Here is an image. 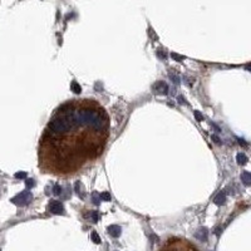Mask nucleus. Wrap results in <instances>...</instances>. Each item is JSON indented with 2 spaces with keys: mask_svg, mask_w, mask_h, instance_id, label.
<instances>
[{
  "mask_svg": "<svg viewBox=\"0 0 251 251\" xmlns=\"http://www.w3.org/2000/svg\"><path fill=\"white\" fill-rule=\"evenodd\" d=\"M109 131V116L99 102L82 98L62 103L40 138L42 171L63 178L84 172L103 154Z\"/></svg>",
  "mask_w": 251,
  "mask_h": 251,
  "instance_id": "1",
  "label": "nucleus"
},
{
  "mask_svg": "<svg viewBox=\"0 0 251 251\" xmlns=\"http://www.w3.org/2000/svg\"><path fill=\"white\" fill-rule=\"evenodd\" d=\"M160 251H198V249L186 239L170 237L163 242Z\"/></svg>",
  "mask_w": 251,
  "mask_h": 251,
  "instance_id": "2",
  "label": "nucleus"
},
{
  "mask_svg": "<svg viewBox=\"0 0 251 251\" xmlns=\"http://www.w3.org/2000/svg\"><path fill=\"white\" fill-rule=\"evenodd\" d=\"M30 201H31V193L29 191H24V192L19 193L18 196H15L14 198H11V202L18 206H25Z\"/></svg>",
  "mask_w": 251,
  "mask_h": 251,
  "instance_id": "3",
  "label": "nucleus"
},
{
  "mask_svg": "<svg viewBox=\"0 0 251 251\" xmlns=\"http://www.w3.org/2000/svg\"><path fill=\"white\" fill-rule=\"evenodd\" d=\"M49 211L54 215H64V207L59 201H50L49 202Z\"/></svg>",
  "mask_w": 251,
  "mask_h": 251,
  "instance_id": "4",
  "label": "nucleus"
},
{
  "mask_svg": "<svg viewBox=\"0 0 251 251\" xmlns=\"http://www.w3.org/2000/svg\"><path fill=\"white\" fill-rule=\"evenodd\" d=\"M152 89L156 94H167L168 93V85L164 82H156L152 87Z\"/></svg>",
  "mask_w": 251,
  "mask_h": 251,
  "instance_id": "5",
  "label": "nucleus"
},
{
  "mask_svg": "<svg viewBox=\"0 0 251 251\" xmlns=\"http://www.w3.org/2000/svg\"><path fill=\"white\" fill-rule=\"evenodd\" d=\"M108 232H109L111 236L118 237L119 235H121V232H122V230H121V227L117 226V225H112V226L108 227Z\"/></svg>",
  "mask_w": 251,
  "mask_h": 251,
  "instance_id": "6",
  "label": "nucleus"
},
{
  "mask_svg": "<svg viewBox=\"0 0 251 251\" xmlns=\"http://www.w3.org/2000/svg\"><path fill=\"white\" fill-rule=\"evenodd\" d=\"M225 200H226V195H225L224 191H221V192H218L217 196L214 198V202L216 203V205L221 206V205H224V203H225Z\"/></svg>",
  "mask_w": 251,
  "mask_h": 251,
  "instance_id": "7",
  "label": "nucleus"
},
{
  "mask_svg": "<svg viewBox=\"0 0 251 251\" xmlns=\"http://www.w3.org/2000/svg\"><path fill=\"white\" fill-rule=\"evenodd\" d=\"M241 181L244 182V185L251 186V172H242L241 173Z\"/></svg>",
  "mask_w": 251,
  "mask_h": 251,
  "instance_id": "8",
  "label": "nucleus"
},
{
  "mask_svg": "<svg viewBox=\"0 0 251 251\" xmlns=\"http://www.w3.org/2000/svg\"><path fill=\"white\" fill-rule=\"evenodd\" d=\"M236 162L239 164H245L246 162H247V157H246V154L245 153H242V152H240V153H237L236 154Z\"/></svg>",
  "mask_w": 251,
  "mask_h": 251,
  "instance_id": "9",
  "label": "nucleus"
},
{
  "mask_svg": "<svg viewBox=\"0 0 251 251\" xmlns=\"http://www.w3.org/2000/svg\"><path fill=\"white\" fill-rule=\"evenodd\" d=\"M72 91L74 92V93H77V94H79L81 93V87H79V84L77 83V82H73L72 83Z\"/></svg>",
  "mask_w": 251,
  "mask_h": 251,
  "instance_id": "10",
  "label": "nucleus"
},
{
  "mask_svg": "<svg viewBox=\"0 0 251 251\" xmlns=\"http://www.w3.org/2000/svg\"><path fill=\"white\" fill-rule=\"evenodd\" d=\"M91 237H92V240H93V242H96V244H101V239H99V236H98V234L97 232H92V235H91Z\"/></svg>",
  "mask_w": 251,
  "mask_h": 251,
  "instance_id": "11",
  "label": "nucleus"
},
{
  "mask_svg": "<svg viewBox=\"0 0 251 251\" xmlns=\"http://www.w3.org/2000/svg\"><path fill=\"white\" fill-rule=\"evenodd\" d=\"M101 198L102 200H106V201H109V200H111V195L108 192H103L101 195Z\"/></svg>",
  "mask_w": 251,
  "mask_h": 251,
  "instance_id": "12",
  "label": "nucleus"
},
{
  "mask_svg": "<svg viewBox=\"0 0 251 251\" xmlns=\"http://www.w3.org/2000/svg\"><path fill=\"white\" fill-rule=\"evenodd\" d=\"M53 192L55 193V195H60V192H62V188H60L59 185H55L53 187Z\"/></svg>",
  "mask_w": 251,
  "mask_h": 251,
  "instance_id": "13",
  "label": "nucleus"
},
{
  "mask_svg": "<svg viewBox=\"0 0 251 251\" xmlns=\"http://www.w3.org/2000/svg\"><path fill=\"white\" fill-rule=\"evenodd\" d=\"M15 177H17V178H25V177H27V173L25 172H18L17 174H15Z\"/></svg>",
  "mask_w": 251,
  "mask_h": 251,
  "instance_id": "14",
  "label": "nucleus"
},
{
  "mask_svg": "<svg viewBox=\"0 0 251 251\" xmlns=\"http://www.w3.org/2000/svg\"><path fill=\"white\" fill-rule=\"evenodd\" d=\"M34 186V180H27V187Z\"/></svg>",
  "mask_w": 251,
  "mask_h": 251,
  "instance_id": "15",
  "label": "nucleus"
},
{
  "mask_svg": "<svg viewBox=\"0 0 251 251\" xmlns=\"http://www.w3.org/2000/svg\"><path fill=\"white\" fill-rule=\"evenodd\" d=\"M195 117H196V118H197L198 121H202V119H203L202 117H201V114H200L198 111H196V112H195Z\"/></svg>",
  "mask_w": 251,
  "mask_h": 251,
  "instance_id": "16",
  "label": "nucleus"
},
{
  "mask_svg": "<svg viewBox=\"0 0 251 251\" xmlns=\"http://www.w3.org/2000/svg\"><path fill=\"white\" fill-rule=\"evenodd\" d=\"M172 58H174V59H177V60H182V59H183V57H180V55H177V54H174V53H172Z\"/></svg>",
  "mask_w": 251,
  "mask_h": 251,
  "instance_id": "17",
  "label": "nucleus"
},
{
  "mask_svg": "<svg viewBox=\"0 0 251 251\" xmlns=\"http://www.w3.org/2000/svg\"><path fill=\"white\" fill-rule=\"evenodd\" d=\"M212 141L217 142V144H221V141H220V138H218V137H216V136H212Z\"/></svg>",
  "mask_w": 251,
  "mask_h": 251,
  "instance_id": "18",
  "label": "nucleus"
},
{
  "mask_svg": "<svg viewBox=\"0 0 251 251\" xmlns=\"http://www.w3.org/2000/svg\"><path fill=\"white\" fill-rule=\"evenodd\" d=\"M245 69H246V71L251 72V63H250V64H247V65H245Z\"/></svg>",
  "mask_w": 251,
  "mask_h": 251,
  "instance_id": "19",
  "label": "nucleus"
},
{
  "mask_svg": "<svg viewBox=\"0 0 251 251\" xmlns=\"http://www.w3.org/2000/svg\"><path fill=\"white\" fill-rule=\"evenodd\" d=\"M0 251H1V250H0Z\"/></svg>",
  "mask_w": 251,
  "mask_h": 251,
  "instance_id": "20",
  "label": "nucleus"
}]
</instances>
